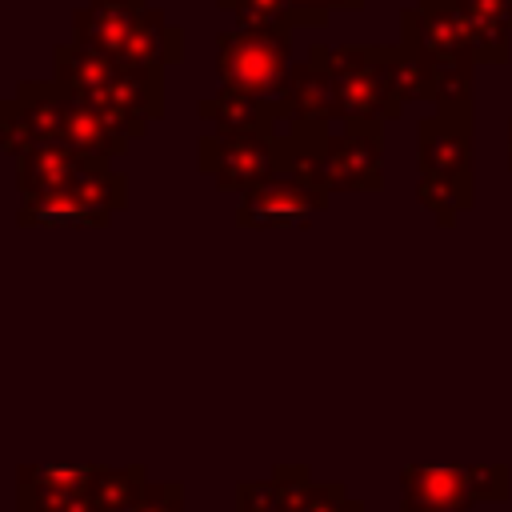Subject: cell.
<instances>
[{
	"mask_svg": "<svg viewBox=\"0 0 512 512\" xmlns=\"http://www.w3.org/2000/svg\"><path fill=\"white\" fill-rule=\"evenodd\" d=\"M328 200H332V192H324L300 176L276 172L272 180H264L240 196L236 228H308V220L316 212H324Z\"/></svg>",
	"mask_w": 512,
	"mask_h": 512,
	"instance_id": "9c48e42d",
	"label": "cell"
},
{
	"mask_svg": "<svg viewBox=\"0 0 512 512\" xmlns=\"http://www.w3.org/2000/svg\"><path fill=\"white\" fill-rule=\"evenodd\" d=\"M128 512H184V484L176 480H160V484H144L140 500Z\"/></svg>",
	"mask_w": 512,
	"mask_h": 512,
	"instance_id": "cb8c5ba5",
	"label": "cell"
},
{
	"mask_svg": "<svg viewBox=\"0 0 512 512\" xmlns=\"http://www.w3.org/2000/svg\"><path fill=\"white\" fill-rule=\"evenodd\" d=\"M196 116L216 136H280V124H288V112L280 100H260L232 88H220L216 96L200 100Z\"/></svg>",
	"mask_w": 512,
	"mask_h": 512,
	"instance_id": "4fadbf2b",
	"label": "cell"
},
{
	"mask_svg": "<svg viewBox=\"0 0 512 512\" xmlns=\"http://www.w3.org/2000/svg\"><path fill=\"white\" fill-rule=\"evenodd\" d=\"M400 48L412 64L416 96L436 108L472 104L476 84V48L456 12V0H416L400 12Z\"/></svg>",
	"mask_w": 512,
	"mask_h": 512,
	"instance_id": "6da1fadb",
	"label": "cell"
},
{
	"mask_svg": "<svg viewBox=\"0 0 512 512\" xmlns=\"http://www.w3.org/2000/svg\"><path fill=\"white\" fill-rule=\"evenodd\" d=\"M68 92V88H64ZM148 136V124L120 112V108H108V104H96V100H84L76 92L64 96V120H60V144L76 148V152H88V156H104V160H116L128 152L132 140H144Z\"/></svg>",
	"mask_w": 512,
	"mask_h": 512,
	"instance_id": "ba28073f",
	"label": "cell"
},
{
	"mask_svg": "<svg viewBox=\"0 0 512 512\" xmlns=\"http://www.w3.org/2000/svg\"><path fill=\"white\" fill-rule=\"evenodd\" d=\"M472 472V488H476V500H504L508 496V468L504 464H468Z\"/></svg>",
	"mask_w": 512,
	"mask_h": 512,
	"instance_id": "d4e9b609",
	"label": "cell"
},
{
	"mask_svg": "<svg viewBox=\"0 0 512 512\" xmlns=\"http://www.w3.org/2000/svg\"><path fill=\"white\" fill-rule=\"evenodd\" d=\"M220 12L236 16V28H300L292 0H216Z\"/></svg>",
	"mask_w": 512,
	"mask_h": 512,
	"instance_id": "44dd1931",
	"label": "cell"
},
{
	"mask_svg": "<svg viewBox=\"0 0 512 512\" xmlns=\"http://www.w3.org/2000/svg\"><path fill=\"white\" fill-rule=\"evenodd\" d=\"M196 168L220 192H252L280 172V136H216L196 140Z\"/></svg>",
	"mask_w": 512,
	"mask_h": 512,
	"instance_id": "8992f818",
	"label": "cell"
},
{
	"mask_svg": "<svg viewBox=\"0 0 512 512\" xmlns=\"http://www.w3.org/2000/svg\"><path fill=\"white\" fill-rule=\"evenodd\" d=\"M300 12V28H324L332 12H360L364 0H292Z\"/></svg>",
	"mask_w": 512,
	"mask_h": 512,
	"instance_id": "484cf974",
	"label": "cell"
},
{
	"mask_svg": "<svg viewBox=\"0 0 512 512\" xmlns=\"http://www.w3.org/2000/svg\"><path fill=\"white\" fill-rule=\"evenodd\" d=\"M300 512H364V504L352 500L348 488L336 484V480H328V484H316V480H312V488H308Z\"/></svg>",
	"mask_w": 512,
	"mask_h": 512,
	"instance_id": "603a6c76",
	"label": "cell"
},
{
	"mask_svg": "<svg viewBox=\"0 0 512 512\" xmlns=\"http://www.w3.org/2000/svg\"><path fill=\"white\" fill-rule=\"evenodd\" d=\"M108 220H112V212L80 200L76 192L20 200V212H16L20 228H108Z\"/></svg>",
	"mask_w": 512,
	"mask_h": 512,
	"instance_id": "d6986e66",
	"label": "cell"
},
{
	"mask_svg": "<svg viewBox=\"0 0 512 512\" xmlns=\"http://www.w3.org/2000/svg\"><path fill=\"white\" fill-rule=\"evenodd\" d=\"M92 464H40L20 468V512H96L88 484Z\"/></svg>",
	"mask_w": 512,
	"mask_h": 512,
	"instance_id": "8fae6325",
	"label": "cell"
},
{
	"mask_svg": "<svg viewBox=\"0 0 512 512\" xmlns=\"http://www.w3.org/2000/svg\"><path fill=\"white\" fill-rule=\"evenodd\" d=\"M280 104L288 112V124H344L340 100H336V80L324 64L320 44H312L308 56L300 64H292Z\"/></svg>",
	"mask_w": 512,
	"mask_h": 512,
	"instance_id": "7c38bea8",
	"label": "cell"
},
{
	"mask_svg": "<svg viewBox=\"0 0 512 512\" xmlns=\"http://www.w3.org/2000/svg\"><path fill=\"white\" fill-rule=\"evenodd\" d=\"M316 184L324 192H376L384 184V124H332L320 140Z\"/></svg>",
	"mask_w": 512,
	"mask_h": 512,
	"instance_id": "5b68a950",
	"label": "cell"
},
{
	"mask_svg": "<svg viewBox=\"0 0 512 512\" xmlns=\"http://www.w3.org/2000/svg\"><path fill=\"white\" fill-rule=\"evenodd\" d=\"M144 12L148 0H88L84 8L72 12V40L92 52L120 56Z\"/></svg>",
	"mask_w": 512,
	"mask_h": 512,
	"instance_id": "9a60e30c",
	"label": "cell"
},
{
	"mask_svg": "<svg viewBox=\"0 0 512 512\" xmlns=\"http://www.w3.org/2000/svg\"><path fill=\"white\" fill-rule=\"evenodd\" d=\"M508 172H512V120H508Z\"/></svg>",
	"mask_w": 512,
	"mask_h": 512,
	"instance_id": "4316f807",
	"label": "cell"
},
{
	"mask_svg": "<svg viewBox=\"0 0 512 512\" xmlns=\"http://www.w3.org/2000/svg\"><path fill=\"white\" fill-rule=\"evenodd\" d=\"M184 56V32L164 16V8L148 4V12L140 16L128 48L116 56L128 72H148V76H164L168 64H176Z\"/></svg>",
	"mask_w": 512,
	"mask_h": 512,
	"instance_id": "2e32d148",
	"label": "cell"
},
{
	"mask_svg": "<svg viewBox=\"0 0 512 512\" xmlns=\"http://www.w3.org/2000/svg\"><path fill=\"white\" fill-rule=\"evenodd\" d=\"M292 72V28H236L216 40L220 88L280 100Z\"/></svg>",
	"mask_w": 512,
	"mask_h": 512,
	"instance_id": "277c9868",
	"label": "cell"
},
{
	"mask_svg": "<svg viewBox=\"0 0 512 512\" xmlns=\"http://www.w3.org/2000/svg\"><path fill=\"white\" fill-rule=\"evenodd\" d=\"M116 76H120V60L116 56L92 52V48H84L76 40L52 48V80L60 88L84 96V100H96L100 104L108 96V88L116 84Z\"/></svg>",
	"mask_w": 512,
	"mask_h": 512,
	"instance_id": "e0dca14e",
	"label": "cell"
},
{
	"mask_svg": "<svg viewBox=\"0 0 512 512\" xmlns=\"http://www.w3.org/2000/svg\"><path fill=\"white\" fill-rule=\"evenodd\" d=\"M104 168H112L104 156H88L68 144H40V148H28L24 156H16V188H20V200L76 192L88 176H96Z\"/></svg>",
	"mask_w": 512,
	"mask_h": 512,
	"instance_id": "30bf717a",
	"label": "cell"
},
{
	"mask_svg": "<svg viewBox=\"0 0 512 512\" xmlns=\"http://www.w3.org/2000/svg\"><path fill=\"white\" fill-rule=\"evenodd\" d=\"M236 512H288L284 496H280V484L268 476V480H244L236 488Z\"/></svg>",
	"mask_w": 512,
	"mask_h": 512,
	"instance_id": "7402d4cb",
	"label": "cell"
},
{
	"mask_svg": "<svg viewBox=\"0 0 512 512\" xmlns=\"http://www.w3.org/2000/svg\"><path fill=\"white\" fill-rule=\"evenodd\" d=\"M144 468L140 464H128V468H96L92 472V484H88V496H92V508L96 512H128L140 492H144Z\"/></svg>",
	"mask_w": 512,
	"mask_h": 512,
	"instance_id": "ffe728a7",
	"label": "cell"
},
{
	"mask_svg": "<svg viewBox=\"0 0 512 512\" xmlns=\"http://www.w3.org/2000/svg\"><path fill=\"white\" fill-rule=\"evenodd\" d=\"M400 512H468L476 504L468 464H436V468H404L400 472Z\"/></svg>",
	"mask_w": 512,
	"mask_h": 512,
	"instance_id": "5bb4252c",
	"label": "cell"
},
{
	"mask_svg": "<svg viewBox=\"0 0 512 512\" xmlns=\"http://www.w3.org/2000/svg\"><path fill=\"white\" fill-rule=\"evenodd\" d=\"M416 200L440 228L476 204L472 180V104L436 108L416 128Z\"/></svg>",
	"mask_w": 512,
	"mask_h": 512,
	"instance_id": "7a4b0ae2",
	"label": "cell"
},
{
	"mask_svg": "<svg viewBox=\"0 0 512 512\" xmlns=\"http://www.w3.org/2000/svg\"><path fill=\"white\" fill-rule=\"evenodd\" d=\"M480 64H504L512 40V0H456Z\"/></svg>",
	"mask_w": 512,
	"mask_h": 512,
	"instance_id": "ac0fdd59",
	"label": "cell"
},
{
	"mask_svg": "<svg viewBox=\"0 0 512 512\" xmlns=\"http://www.w3.org/2000/svg\"><path fill=\"white\" fill-rule=\"evenodd\" d=\"M336 80L344 124H388L416 96L412 64L400 44H320Z\"/></svg>",
	"mask_w": 512,
	"mask_h": 512,
	"instance_id": "3957f363",
	"label": "cell"
},
{
	"mask_svg": "<svg viewBox=\"0 0 512 512\" xmlns=\"http://www.w3.org/2000/svg\"><path fill=\"white\" fill-rule=\"evenodd\" d=\"M64 88L56 80H24L0 104V148L8 160L24 156L40 144H60L64 120Z\"/></svg>",
	"mask_w": 512,
	"mask_h": 512,
	"instance_id": "52a82bcc",
	"label": "cell"
}]
</instances>
